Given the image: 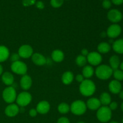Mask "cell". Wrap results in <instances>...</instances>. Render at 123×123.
<instances>
[{
  "label": "cell",
  "instance_id": "d6986e66",
  "mask_svg": "<svg viewBox=\"0 0 123 123\" xmlns=\"http://www.w3.org/2000/svg\"><path fill=\"white\" fill-rule=\"evenodd\" d=\"M51 57L53 61L56 62H61L64 59V54L63 52L59 49H55L52 52Z\"/></svg>",
  "mask_w": 123,
  "mask_h": 123
},
{
  "label": "cell",
  "instance_id": "6da1fadb",
  "mask_svg": "<svg viewBox=\"0 0 123 123\" xmlns=\"http://www.w3.org/2000/svg\"><path fill=\"white\" fill-rule=\"evenodd\" d=\"M96 90V85L93 81L90 79H85L79 85V91L85 97H90L93 95Z\"/></svg>",
  "mask_w": 123,
  "mask_h": 123
},
{
  "label": "cell",
  "instance_id": "44dd1931",
  "mask_svg": "<svg viewBox=\"0 0 123 123\" xmlns=\"http://www.w3.org/2000/svg\"><path fill=\"white\" fill-rule=\"evenodd\" d=\"M10 56V51L8 48L3 45H0V63L6 61Z\"/></svg>",
  "mask_w": 123,
  "mask_h": 123
},
{
  "label": "cell",
  "instance_id": "c3c4849f",
  "mask_svg": "<svg viewBox=\"0 0 123 123\" xmlns=\"http://www.w3.org/2000/svg\"></svg>",
  "mask_w": 123,
  "mask_h": 123
},
{
  "label": "cell",
  "instance_id": "4316f807",
  "mask_svg": "<svg viewBox=\"0 0 123 123\" xmlns=\"http://www.w3.org/2000/svg\"><path fill=\"white\" fill-rule=\"evenodd\" d=\"M58 111L60 114H67L70 111V106L66 103H61L58 106Z\"/></svg>",
  "mask_w": 123,
  "mask_h": 123
},
{
  "label": "cell",
  "instance_id": "d6a6232c",
  "mask_svg": "<svg viewBox=\"0 0 123 123\" xmlns=\"http://www.w3.org/2000/svg\"><path fill=\"white\" fill-rule=\"evenodd\" d=\"M111 2L109 0H103V2H102V6H103V8L105 9H109L111 7Z\"/></svg>",
  "mask_w": 123,
  "mask_h": 123
},
{
  "label": "cell",
  "instance_id": "8992f818",
  "mask_svg": "<svg viewBox=\"0 0 123 123\" xmlns=\"http://www.w3.org/2000/svg\"><path fill=\"white\" fill-rule=\"evenodd\" d=\"M32 100V96L30 92L27 91H23L17 95L16 102L17 105L20 107H25L28 105Z\"/></svg>",
  "mask_w": 123,
  "mask_h": 123
},
{
  "label": "cell",
  "instance_id": "9a60e30c",
  "mask_svg": "<svg viewBox=\"0 0 123 123\" xmlns=\"http://www.w3.org/2000/svg\"><path fill=\"white\" fill-rule=\"evenodd\" d=\"M86 108L91 111L98 110L101 107V103L99 99L96 97H91L89 98L86 103Z\"/></svg>",
  "mask_w": 123,
  "mask_h": 123
},
{
  "label": "cell",
  "instance_id": "5bb4252c",
  "mask_svg": "<svg viewBox=\"0 0 123 123\" xmlns=\"http://www.w3.org/2000/svg\"><path fill=\"white\" fill-rule=\"evenodd\" d=\"M32 80L31 77L28 74H25L22 76L20 80V87L24 90H28L31 87Z\"/></svg>",
  "mask_w": 123,
  "mask_h": 123
},
{
  "label": "cell",
  "instance_id": "f1b7e54d",
  "mask_svg": "<svg viewBox=\"0 0 123 123\" xmlns=\"http://www.w3.org/2000/svg\"><path fill=\"white\" fill-rule=\"evenodd\" d=\"M112 74L114 75V78H115V80H118V81L123 80V71L121 70H115L113 71Z\"/></svg>",
  "mask_w": 123,
  "mask_h": 123
},
{
  "label": "cell",
  "instance_id": "ba28073f",
  "mask_svg": "<svg viewBox=\"0 0 123 123\" xmlns=\"http://www.w3.org/2000/svg\"><path fill=\"white\" fill-rule=\"evenodd\" d=\"M87 62L91 66H98L102 61V56L100 53L97 52H91L86 56Z\"/></svg>",
  "mask_w": 123,
  "mask_h": 123
},
{
  "label": "cell",
  "instance_id": "cb8c5ba5",
  "mask_svg": "<svg viewBox=\"0 0 123 123\" xmlns=\"http://www.w3.org/2000/svg\"><path fill=\"white\" fill-rule=\"evenodd\" d=\"M111 49V47L110 44L107 42H102L99 43L97 46L98 52L100 54H107L110 51Z\"/></svg>",
  "mask_w": 123,
  "mask_h": 123
},
{
  "label": "cell",
  "instance_id": "4fadbf2b",
  "mask_svg": "<svg viewBox=\"0 0 123 123\" xmlns=\"http://www.w3.org/2000/svg\"><path fill=\"white\" fill-rule=\"evenodd\" d=\"M31 60L33 63L37 66H44L46 64V58L44 55L40 53H34L31 56Z\"/></svg>",
  "mask_w": 123,
  "mask_h": 123
},
{
  "label": "cell",
  "instance_id": "e575fe53",
  "mask_svg": "<svg viewBox=\"0 0 123 123\" xmlns=\"http://www.w3.org/2000/svg\"><path fill=\"white\" fill-rule=\"evenodd\" d=\"M109 109L111 111H114L118 108V103L115 102H111L110 104L109 105Z\"/></svg>",
  "mask_w": 123,
  "mask_h": 123
},
{
  "label": "cell",
  "instance_id": "484cf974",
  "mask_svg": "<svg viewBox=\"0 0 123 123\" xmlns=\"http://www.w3.org/2000/svg\"><path fill=\"white\" fill-rule=\"evenodd\" d=\"M99 100L100 102L101 105H109L111 102V97L110 94L108 92H103V93L101 94L100 96Z\"/></svg>",
  "mask_w": 123,
  "mask_h": 123
},
{
  "label": "cell",
  "instance_id": "ab89813d",
  "mask_svg": "<svg viewBox=\"0 0 123 123\" xmlns=\"http://www.w3.org/2000/svg\"><path fill=\"white\" fill-rule=\"evenodd\" d=\"M112 2L117 6H119V5L122 4L123 3V0H112Z\"/></svg>",
  "mask_w": 123,
  "mask_h": 123
},
{
  "label": "cell",
  "instance_id": "9c48e42d",
  "mask_svg": "<svg viewBox=\"0 0 123 123\" xmlns=\"http://www.w3.org/2000/svg\"><path fill=\"white\" fill-rule=\"evenodd\" d=\"M33 54V49L29 44L22 45L18 50V54L20 57L24 59L31 57Z\"/></svg>",
  "mask_w": 123,
  "mask_h": 123
},
{
  "label": "cell",
  "instance_id": "7a4b0ae2",
  "mask_svg": "<svg viewBox=\"0 0 123 123\" xmlns=\"http://www.w3.org/2000/svg\"><path fill=\"white\" fill-rule=\"evenodd\" d=\"M113 70L108 65L103 64L98 66L95 70L96 75L98 79L106 80L109 79L113 74Z\"/></svg>",
  "mask_w": 123,
  "mask_h": 123
},
{
  "label": "cell",
  "instance_id": "60d3db41",
  "mask_svg": "<svg viewBox=\"0 0 123 123\" xmlns=\"http://www.w3.org/2000/svg\"><path fill=\"white\" fill-rule=\"evenodd\" d=\"M3 73V67H2V65L0 64V76L2 75Z\"/></svg>",
  "mask_w": 123,
  "mask_h": 123
},
{
  "label": "cell",
  "instance_id": "7c38bea8",
  "mask_svg": "<svg viewBox=\"0 0 123 123\" xmlns=\"http://www.w3.org/2000/svg\"><path fill=\"white\" fill-rule=\"evenodd\" d=\"M5 114L8 117H14L19 112V107L17 104L11 103L6 108L4 111Z\"/></svg>",
  "mask_w": 123,
  "mask_h": 123
},
{
  "label": "cell",
  "instance_id": "ac0fdd59",
  "mask_svg": "<svg viewBox=\"0 0 123 123\" xmlns=\"http://www.w3.org/2000/svg\"><path fill=\"white\" fill-rule=\"evenodd\" d=\"M1 79L4 84L7 86H10L14 83V78L12 73L9 72H6L2 73Z\"/></svg>",
  "mask_w": 123,
  "mask_h": 123
},
{
  "label": "cell",
  "instance_id": "2e32d148",
  "mask_svg": "<svg viewBox=\"0 0 123 123\" xmlns=\"http://www.w3.org/2000/svg\"><path fill=\"white\" fill-rule=\"evenodd\" d=\"M50 109V104L48 102L43 100L40 102L36 106L37 112L40 114H46L49 111Z\"/></svg>",
  "mask_w": 123,
  "mask_h": 123
},
{
  "label": "cell",
  "instance_id": "bcb514c9",
  "mask_svg": "<svg viewBox=\"0 0 123 123\" xmlns=\"http://www.w3.org/2000/svg\"><path fill=\"white\" fill-rule=\"evenodd\" d=\"M78 123H85L83 122V121H79V122H78Z\"/></svg>",
  "mask_w": 123,
  "mask_h": 123
},
{
  "label": "cell",
  "instance_id": "83f0119b",
  "mask_svg": "<svg viewBox=\"0 0 123 123\" xmlns=\"http://www.w3.org/2000/svg\"><path fill=\"white\" fill-rule=\"evenodd\" d=\"M76 63L79 67H84L87 62L86 56H84L82 55H78L76 58Z\"/></svg>",
  "mask_w": 123,
  "mask_h": 123
},
{
  "label": "cell",
  "instance_id": "f35d334b",
  "mask_svg": "<svg viewBox=\"0 0 123 123\" xmlns=\"http://www.w3.org/2000/svg\"><path fill=\"white\" fill-rule=\"evenodd\" d=\"M89 53H90V52H89V51L87 49H85V48H84V49H82L81 55H83V56H86H86H87V55H88Z\"/></svg>",
  "mask_w": 123,
  "mask_h": 123
},
{
  "label": "cell",
  "instance_id": "b9f144b4",
  "mask_svg": "<svg viewBox=\"0 0 123 123\" xmlns=\"http://www.w3.org/2000/svg\"><path fill=\"white\" fill-rule=\"evenodd\" d=\"M119 97L120 98L123 100V91H121L119 92Z\"/></svg>",
  "mask_w": 123,
  "mask_h": 123
},
{
  "label": "cell",
  "instance_id": "30bf717a",
  "mask_svg": "<svg viewBox=\"0 0 123 123\" xmlns=\"http://www.w3.org/2000/svg\"><path fill=\"white\" fill-rule=\"evenodd\" d=\"M121 32V28L119 25L114 24L108 27L106 34L109 38H114L118 37Z\"/></svg>",
  "mask_w": 123,
  "mask_h": 123
},
{
  "label": "cell",
  "instance_id": "ffe728a7",
  "mask_svg": "<svg viewBox=\"0 0 123 123\" xmlns=\"http://www.w3.org/2000/svg\"><path fill=\"white\" fill-rule=\"evenodd\" d=\"M73 79H74V75L70 71H67L64 72L61 76V80L65 85L70 84L73 81Z\"/></svg>",
  "mask_w": 123,
  "mask_h": 123
},
{
  "label": "cell",
  "instance_id": "3957f363",
  "mask_svg": "<svg viewBox=\"0 0 123 123\" xmlns=\"http://www.w3.org/2000/svg\"><path fill=\"white\" fill-rule=\"evenodd\" d=\"M70 106V111L74 115H82L86 111V103L82 100H78L72 103Z\"/></svg>",
  "mask_w": 123,
  "mask_h": 123
},
{
  "label": "cell",
  "instance_id": "5b68a950",
  "mask_svg": "<svg viewBox=\"0 0 123 123\" xmlns=\"http://www.w3.org/2000/svg\"><path fill=\"white\" fill-rule=\"evenodd\" d=\"M2 98L5 102L11 104L16 101L17 97L16 91L13 86H9L6 88L2 92Z\"/></svg>",
  "mask_w": 123,
  "mask_h": 123
},
{
  "label": "cell",
  "instance_id": "836d02e7",
  "mask_svg": "<svg viewBox=\"0 0 123 123\" xmlns=\"http://www.w3.org/2000/svg\"><path fill=\"white\" fill-rule=\"evenodd\" d=\"M57 123H70L69 120H68L67 117H62L60 118L58 120Z\"/></svg>",
  "mask_w": 123,
  "mask_h": 123
},
{
  "label": "cell",
  "instance_id": "7402d4cb",
  "mask_svg": "<svg viewBox=\"0 0 123 123\" xmlns=\"http://www.w3.org/2000/svg\"><path fill=\"white\" fill-rule=\"evenodd\" d=\"M113 50L115 52L120 54H123V39L117 40L116 41L114 42L112 44Z\"/></svg>",
  "mask_w": 123,
  "mask_h": 123
},
{
  "label": "cell",
  "instance_id": "f6af8a7d",
  "mask_svg": "<svg viewBox=\"0 0 123 123\" xmlns=\"http://www.w3.org/2000/svg\"><path fill=\"white\" fill-rule=\"evenodd\" d=\"M109 123H119L117 122V121H111V122H110Z\"/></svg>",
  "mask_w": 123,
  "mask_h": 123
},
{
  "label": "cell",
  "instance_id": "603a6c76",
  "mask_svg": "<svg viewBox=\"0 0 123 123\" xmlns=\"http://www.w3.org/2000/svg\"><path fill=\"white\" fill-rule=\"evenodd\" d=\"M94 69L91 66H85L82 69V75L85 78L88 79L94 75Z\"/></svg>",
  "mask_w": 123,
  "mask_h": 123
},
{
  "label": "cell",
  "instance_id": "277c9868",
  "mask_svg": "<svg viewBox=\"0 0 123 123\" xmlns=\"http://www.w3.org/2000/svg\"><path fill=\"white\" fill-rule=\"evenodd\" d=\"M97 118L102 123H107L111 119L112 111L107 106H101L97 111Z\"/></svg>",
  "mask_w": 123,
  "mask_h": 123
},
{
  "label": "cell",
  "instance_id": "8fae6325",
  "mask_svg": "<svg viewBox=\"0 0 123 123\" xmlns=\"http://www.w3.org/2000/svg\"><path fill=\"white\" fill-rule=\"evenodd\" d=\"M108 19L112 23H118L121 20L123 14L117 9H112L108 13Z\"/></svg>",
  "mask_w": 123,
  "mask_h": 123
},
{
  "label": "cell",
  "instance_id": "d4e9b609",
  "mask_svg": "<svg viewBox=\"0 0 123 123\" xmlns=\"http://www.w3.org/2000/svg\"><path fill=\"white\" fill-rule=\"evenodd\" d=\"M110 67L113 70L118 69L120 65V60L117 55H112L109 59Z\"/></svg>",
  "mask_w": 123,
  "mask_h": 123
},
{
  "label": "cell",
  "instance_id": "52a82bcc",
  "mask_svg": "<svg viewBox=\"0 0 123 123\" xmlns=\"http://www.w3.org/2000/svg\"><path fill=\"white\" fill-rule=\"evenodd\" d=\"M11 70L13 73L19 75H25L28 70V67L25 62L21 61L12 62Z\"/></svg>",
  "mask_w": 123,
  "mask_h": 123
},
{
  "label": "cell",
  "instance_id": "7dc6e473",
  "mask_svg": "<svg viewBox=\"0 0 123 123\" xmlns=\"http://www.w3.org/2000/svg\"></svg>",
  "mask_w": 123,
  "mask_h": 123
},
{
  "label": "cell",
  "instance_id": "4dcf8cb0",
  "mask_svg": "<svg viewBox=\"0 0 123 123\" xmlns=\"http://www.w3.org/2000/svg\"><path fill=\"white\" fill-rule=\"evenodd\" d=\"M36 2V0H23L22 4L25 7H29V6L35 4Z\"/></svg>",
  "mask_w": 123,
  "mask_h": 123
},
{
  "label": "cell",
  "instance_id": "8d00e7d4",
  "mask_svg": "<svg viewBox=\"0 0 123 123\" xmlns=\"http://www.w3.org/2000/svg\"><path fill=\"white\" fill-rule=\"evenodd\" d=\"M37 111L36 109H31L29 111V115L31 117H35L37 116Z\"/></svg>",
  "mask_w": 123,
  "mask_h": 123
},
{
  "label": "cell",
  "instance_id": "1f68e13d",
  "mask_svg": "<svg viewBox=\"0 0 123 123\" xmlns=\"http://www.w3.org/2000/svg\"><path fill=\"white\" fill-rule=\"evenodd\" d=\"M20 56L19 55L18 53H14L12 54L10 56V61L12 62H16V61H20Z\"/></svg>",
  "mask_w": 123,
  "mask_h": 123
},
{
  "label": "cell",
  "instance_id": "f546056e",
  "mask_svg": "<svg viewBox=\"0 0 123 123\" xmlns=\"http://www.w3.org/2000/svg\"><path fill=\"white\" fill-rule=\"evenodd\" d=\"M64 3V0H50V4L54 8H59Z\"/></svg>",
  "mask_w": 123,
  "mask_h": 123
},
{
  "label": "cell",
  "instance_id": "ee69618b",
  "mask_svg": "<svg viewBox=\"0 0 123 123\" xmlns=\"http://www.w3.org/2000/svg\"><path fill=\"white\" fill-rule=\"evenodd\" d=\"M121 110H122L123 111V102L122 104H121Z\"/></svg>",
  "mask_w": 123,
  "mask_h": 123
},
{
  "label": "cell",
  "instance_id": "7bdbcfd3",
  "mask_svg": "<svg viewBox=\"0 0 123 123\" xmlns=\"http://www.w3.org/2000/svg\"><path fill=\"white\" fill-rule=\"evenodd\" d=\"M120 68H121V70L123 71V61L121 62V63H120Z\"/></svg>",
  "mask_w": 123,
  "mask_h": 123
},
{
  "label": "cell",
  "instance_id": "e0dca14e",
  "mask_svg": "<svg viewBox=\"0 0 123 123\" xmlns=\"http://www.w3.org/2000/svg\"><path fill=\"white\" fill-rule=\"evenodd\" d=\"M122 86L120 81L113 80L109 84V90L112 93L118 94L121 91Z\"/></svg>",
  "mask_w": 123,
  "mask_h": 123
},
{
  "label": "cell",
  "instance_id": "74e56055",
  "mask_svg": "<svg viewBox=\"0 0 123 123\" xmlns=\"http://www.w3.org/2000/svg\"><path fill=\"white\" fill-rule=\"evenodd\" d=\"M36 5L37 8H38V9H43L44 8V4L42 1H37L36 2Z\"/></svg>",
  "mask_w": 123,
  "mask_h": 123
},
{
  "label": "cell",
  "instance_id": "d590c367",
  "mask_svg": "<svg viewBox=\"0 0 123 123\" xmlns=\"http://www.w3.org/2000/svg\"><path fill=\"white\" fill-rule=\"evenodd\" d=\"M85 78L83 76L82 74H77L76 76V80H77V82H78L79 83H81L85 80Z\"/></svg>",
  "mask_w": 123,
  "mask_h": 123
}]
</instances>
